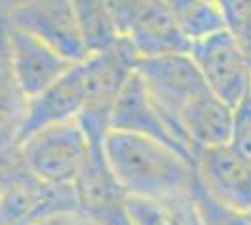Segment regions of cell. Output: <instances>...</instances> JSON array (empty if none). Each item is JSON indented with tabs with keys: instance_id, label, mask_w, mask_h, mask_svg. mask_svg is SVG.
I'll return each instance as SVG.
<instances>
[{
	"instance_id": "cell-1",
	"label": "cell",
	"mask_w": 251,
	"mask_h": 225,
	"mask_svg": "<svg viewBox=\"0 0 251 225\" xmlns=\"http://www.w3.org/2000/svg\"><path fill=\"white\" fill-rule=\"evenodd\" d=\"M103 154L116 182L127 197H188L195 180L193 156L182 154L159 141L109 131Z\"/></svg>"
},
{
	"instance_id": "cell-2",
	"label": "cell",
	"mask_w": 251,
	"mask_h": 225,
	"mask_svg": "<svg viewBox=\"0 0 251 225\" xmlns=\"http://www.w3.org/2000/svg\"><path fill=\"white\" fill-rule=\"evenodd\" d=\"M60 212H79L74 186L40 180L25 165L19 147L0 154V225H30Z\"/></svg>"
},
{
	"instance_id": "cell-3",
	"label": "cell",
	"mask_w": 251,
	"mask_h": 225,
	"mask_svg": "<svg viewBox=\"0 0 251 225\" xmlns=\"http://www.w3.org/2000/svg\"><path fill=\"white\" fill-rule=\"evenodd\" d=\"M17 147L28 171L51 186H74L92 152L101 149L92 145L79 120L38 129Z\"/></svg>"
},
{
	"instance_id": "cell-4",
	"label": "cell",
	"mask_w": 251,
	"mask_h": 225,
	"mask_svg": "<svg viewBox=\"0 0 251 225\" xmlns=\"http://www.w3.org/2000/svg\"><path fill=\"white\" fill-rule=\"evenodd\" d=\"M118 40L137 58L189 53L167 0H105Z\"/></svg>"
},
{
	"instance_id": "cell-5",
	"label": "cell",
	"mask_w": 251,
	"mask_h": 225,
	"mask_svg": "<svg viewBox=\"0 0 251 225\" xmlns=\"http://www.w3.org/2000/svg\"><path fill=\"white\" fill-rule=\"evenodd\" d=\"M189 56L208 88L234 109L251 92V62L244 45L227 28L193 42Z\"/></svg>"
},
{
	"instance_id": "cell-6",
	"label": "cell",
	"mask_w": 251,
	"mask_h": 225,
	"mask_svg": "<svg viewBox=\"0 0 251 225\" xmlns=\"http://www.w3.org/2000/svg\"><path fill=\"white\" fill-rule=\"evenodd\" d=\"M135 74L143 79L152 98L180 129V117L184 109L201 92L208 90V85L204 83L189 53L137 58Z\"/></svg>"
},
{
	"instance_id": "cell-7",
	"label": "cell",
	"mask_w": 251,
	"mask_h": 225,
	"mask_svg": "<svg viewBox=\"0 0 251 225\" xmlns=\"http://www.w3.org/2000/svg\"><path fill=\"white\" fill-rule=\"evenodd\" d=\"M111 129L159 141L171 149L180 150L182 154L193 156V149L184 131L159 107L135 70L116 98L111 115Z\"/></svg>"
},
{
	"instance_id": "cell-8",
	"label": "cell",
	"mask_w": 251,
	"mask_h": 225,
	"mask_svg": "<svg viewBox=\"0 0 251 225\" xmlns=\"http://www.w3.org/2000/svg\"><path fill=\"white\" fill-rule=\"evenodd\" d=\"M90 96L88 60L75 62L66 74L38 96L26 100L17 145L38 129L77 120Z\"/></svg>"
},
{
	"instance_id": "cell-9",
	"label": "cell",
	"mask_w": 251,
	"mask_h": 225,
	"mask_svg": "<svg viewBox=\"0 0 251 225\" xmlns=\"http://www.w3.org/2000/svg\"><path fill=\"white\" fill-rule=\"evenodd\" d=\"M6 25L30 32L74 62L88 56L74 0H28Z\"/></svg>"
},
{
	"instance_id": "cell-10",
	"label": "cell",
	"mask_w": 251,
	"mask_h": 225,
	"mask_svg": "<svg viewBox=\"0 0 251 225\" xmlns=\"http://www.w3.org/2000/svg\"><path fill=\"white\" fill-rule=\"evenodd\" d=\"M8 43L13 79L25 100L38 96L75 64L49 43L15 26H8Z\"/></svg>"
},
{
	"instance_id": "cell-11",
	"label": "cell",
	"mask_w": 251,
	"mask_h": 225,
	"mask_svg": "<svg viewBox=\"0 0 251 225\" xmlns=\"http://www.w3.org/2000/svg\"><path fill=\"white\" fill-rule=\"evenodd\" d=\"M201 182L216 199L242 212H251V160L230 145L193 152Z\"/></svg>"
},
{
	"instance_id": "cell-12",
	"label": "cell",
	"mask_w": 251,
	"mask_h": 225,
	"mask_svg": "<svg viewBox=\"0 0 251 225\" xmlns=\"http://www.w3.org/2000/svg\"><path fill=\"white\" fill-rule=\"evenodd\" d=\"M234 109L212 90H204L195 98L180 117V126L188 137L193 152L229 145Z\"/></svg>"
},
{
	"instance_id": "cell-13",
	"label": "cell",
	"mask_w": 251,
	"mask_h": 225,
	"mask_svg": "<svg viewBox=\"0 0 251 225\" xmlns=\"http://www.w3.org/2000/svg\"><path fill=\"white\" fill-rule=\"evenodd\" d=\"M180 32L189 43L227 28L216 0H167Z\"/></svg>"
},
{
	"instance_id": "cell-14",
	"label": "cell",
	"mask_w": 251,
	"mask_h": 225,
	"mask_svg": "<svg viewBox=\"0 0 251 225\" xmlns=\"http://www.w3.org/2000/svg\"><path fill=\"white\" fill-rule=\"evenodd\" d=\"M88 54L101 53L120 42L105 0H74Z\"/></svg>"
},
{
	"instance_id": "cell-15",
	"label": "cell",
	"mask_w": 251,
	"mask_h": 225,
	"mask_svg": "<svg viewBox=\"0 0 251 225\" xmlns=\"http://www.w3.org/2000/svg\"><path fill=\"white\" fill-rule=\"evenodd\" d=\"M191 199L195 203L202 225H251V212L236 210L216 199L201 182L197 171L191 188Z\"/></svg>"
},
{
	"instance_id": "cell-16",
	"label": "cell",
	"mask_w": 251,
	"mask_h": 225,
	"mask_svg": "<svg viewBox=\"0 0 251 225\" xmlns=\"http://www.w3.org/2000/svg\"><path fill=\"white\" fill-rule=\"evenodd\" d=\"M26 100L15 85L10 60V43H8V25L0 23V111L25 109Z\"/></svg>"
},
{
	"instance_id": "cell-17",
	"label": "cell",
	"mask_w": 251,
	"mask_h": 225,
	"mask_svg": "<svg viewBox=\"0 0 251 225\" xmlns=\"http://www.w3.org/2000/svg\"><path fill=\"white\" fill-rule=\"evenodd\" d=\"M227 30L244 43L251 36V0H216Z\"/></svg>"
},
{
	"instance_id": "cell-18",
	"label": "cell",
	"mask_w": 251,
	"mask_h": 225,
	"mask_svg": "<svg viewBox=\"0 0 251 225\" xmlns=\"http://www.w3.org/2000/svg\"><path fill=\"white\" fill-rule=\"evenodd\" d=\"M229 145L242 156L251 160V98L248 96L234 107L232 115V131Z\"/></svg>"
},
{
	"instance_id": "cell-19",
	"label": "cell",
	"mask_w": 251,
	"mask_h": 225,
	"mask_svg": "<svg viewBox=\"0 0 251 225\" xmlns=\"http://www.w3.org/2000/svg\"><path fill=\"white\" fill-rule=\"evenodd\" d=\"M30 225H84V218L79 212H60V214L45 216Z\"/></svg>"
},
{
	"instance_id": "cell-20",
	"label": "cell",
	"mask_w": 251,
	"mask_h": 225,
	"mask_svg": "<svg viewBox=\"0 0 251 225\" xmlns=\"http://www.w3.org/2000/svg\"><path fill=\"white\" fill-rule=\"evenodd\" d=\"M28 0H0V21L8 23L15 11H19Z\"/></svg>"
},
{
	"instance_id": "cell-21",
	"label": "cell",
	"mask_w": 251,
	"mask_h": 225,
	"mask_svg": "<svg viewBox=\"0 0 251 225\" xmlns=\"http://www.w3.org/2000/svg\"><path fill=\"white\" fill-rule=\"evenodd\" d=\"M244 45V49H246V53H248V56H250V62H251V36L246 40V42L242 43Z\"/></svg>"
},
{
	"instance_id": "cell-22",
	"label": "cell",
	"mask_w": 251,
	"mask_h": 225,
	"mask_svg": "<svg viewBox=\"0 0 251 225\" xmlns=\"http://www.w3.org/2000/svg\"><path fill=\"white\" fill-rule=\"evenodd\" d=\"M86 225H98V224H90V222H86Z\"/></svg>"
},
{
	"instance_id": "cell-23",
	"label": "cell",
	"mask_w": 251,
	"mask_h": 225,
	"mask_svg": "<svg viewBox=\"0 0 251 225\" xmlns=\"http://www.w3.org/2000/svg\"><path fill=\"white\" fill-rule=\"evenodd\" d=\"M84 225H86V220H84Z\"/></svg>"
},
{
	"instance_id": "cell-24",
	"label": "cell",
	"mask_w": 251,
	"mask_h": 225,
	"mask_svg": "<svg viewBox=\"0 0 251 225\" xmlns=\"http://www.w3.org/2000/svg\"><path fill=\"white\" fill-rule=\"evenodd\" d=\"M250 98H251V92H250Z\"/></svg>"
},
{
	"instance_id": "cell-25",
	"label": "cell",
	"mask_w": 251,
	"mask_h": 225,
	"mask_svg": "<svg viewBox=\"0 0 251 225\" xmlns=\"http://www.w3.org/2000/svg\"><path fill=\"white\" fill-rule=\"evenodd\" d=\"M0 23H2V21H0ZM4 25H6V23H4Z\"/></svg>"
}]
</instances>
